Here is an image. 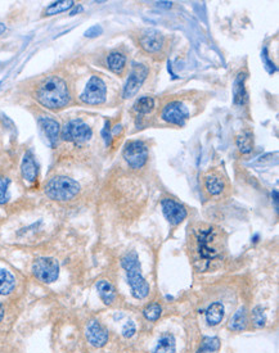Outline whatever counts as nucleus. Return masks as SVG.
Returning a JSON list of instances; mask_svg holds the SVG:
<instances>
[{
  "mask_svg": "<svg viewBox=\"0 0 279 353\" xmlns=\"http://www.w3.org/2000/svg\"><path fill=\"white\" fill-rule=\"evenodd\" d=\"M37 122H39L40 127L43 128V131L45 132L49 143L54 146L58 141L59 135H61V125L55 119L48 116H40L37 118Z\"/></svg>",
  "mask_w": 279,
  "mask_h": 353,
  "instance_id": "nucleus-14",
  "label": "nucleus"
},
{
  "mask_svg": "<svg viewBox=\"0 0 279 353\" xmlns=\"http://www.w3.org/2000/svg\"><path fill=\"white\" fill-rule=\"evenodd\" d=\"M97 290L101 299L105 302V305H112L116 298V290L114 285L107 280H99L97 283Z\"/></svg>",
  "mask_w": 279,
  "mask_h": 353,
  "instance_id": "nucleus-20",
  "label": "nucleus"
},
{
  "mask_svg": "<svg viewBox=\"0 0 279 353\" xmlns=\"http://www.w3.org/2000/svg\"><path fill=\"white\" fill-rule=\"evenodd\" d=\"M139 46L148 54H157L165 46V36L154 28H145L139 35Z\"/></svg>",
  "mask_w": 279,
  "mask_h": 353,
  "instance_id": "nucleus-10",
  "label": "nucleus"
},
{
  "mask_svg": "<svg viewBox=\"0 0 279 353\" xmlns=\"http://www.w3.org/2000/svg\"><path fill=\"white\" fill-rule=\"evenodd\" d=\"M84 10V8H83V5H80V4H75V6H74V9L71 10V13H70V15H75V14H77V13H80V12H83Z\"/></svg>",
  "mask_w": 279,
  "mask_h": 353,
  "instance_id": "nucleus-38",
  "label": "nucleus"
},
{
  "mask_svg": "<svg viewBox=\"0 0 279 353\" xmlns=\"http://www.w3.org/2000/svg\"><path fill=\"white\" fill-rule=\"evenodd\" d=\"M46 197L53 201L66 202L75 198L80 192L77 181L67 176H54L46 183L44 189Z\"/></svg>",
  "mask_w": 279,
  "mask_h": 353,
  "instance_id": "nucleus-3",
  "label": "nucleus"
},
{
  "mask_svg": "<svg viewBox=\"0 0 279 353\" xmlns=\"http://www.w3.org/2000/svg\"><path fill=\"white\" fill-rule=\"evenodd\" d=\"M107 95V86L98 76H92L86 84L84 92L80 95V101L89 106H99L105 103Z\"/></svg>",
  "mask_w": 279,
  "mask_h": 353,
  "instance_id": "nucleus-5",
  "label": "nucleus"
},
{
  "mask_svg": "<svg viewBox=\"0 0 279 353\" xmlns=\"http://www.w3.org/2000/svg\"><path fill=\"white\" fill-rule=\"evenodd\" d=\"M236 144L242 154H249L254 149V135L251 131H243L237 136Z\"/></svg>",
  "mask_w": 279,
  "mask_h": 353,
  "instance_id": "nucleus-22",
  "label": "nucleus"
},
{
  "mask_svg": "<svg viewBox=\"0 0 279 353\" xmlns=\"http://www.w3.org/2000/svg\"><path fill=\"white\" fill-rule=\"evenodd\" d=\"M15 279L9 271L0 268V295H8L13 292Z\"/></svg>",
  "mask_w": 279,
  "mask_h": 353,
  "instance_id": "nucleus-23",
  "label": "nucleus"
},
{
  "mask_svg": "<svg viewBox=\"0 0 279 353\" xmlns=\"http://www.w3.org/2000/svg\"><path fill=\"white\" fill-rule=\"evenodd\" d=\"M154 99L150 97H141L134 103V111L138 115H148L153 111Z\"/></svg>",
  "mask_w": 279,
  "mask_h": 353,
  "instance_id": "nucleus-26",
  "label": "nucleus"
},
{
  "mask_svg": "<svg viewBox=\"0 0 279 353\" xmlns=\"http://www.w3.org/2000/svg\"><path fill=\"white\" fill-rule=\"evenodd\" d=\"M246 79L247 73L238 72L233 84V102L237 106H243L249 99V94L246 90Z\"/></svg>",
  "mask_w": 279,
  "mask_h": 353,
  "instance_id": "nucleus-16",
  "label": "nucleus"
},
{
  "mask_svg": "<svg viewBox=\"0 0 279 353\" xmlns=\"http://www.w3.org/2000/svg\"><path fill=\"white\" fill-rule=\"evenodd\" d=\"M175 350H176V344H175L174 335L170 333H163L159 337L152 353H175Z\"/></svg>",
  "mask_w": 279,
  "mask_h": 353,
  "instance_id": "nucleus-19",
  "label": "nucleus"
},
{
  "mask_svg": "<svg viewBox=\"0 0 279 353\" xmlns=\"http://www.w3.org/2000/svg\"><path fill=\"white\" fill-rule=\"evenodd\" d=\"M135 333H137V326H135V324L133 323V321H128L123 328L124 338H132V337H134Z\"/></svg>",
  "mask_w": 279,
  "mask_h": 353,
  "instance_id": "nucleus-32",
  "label": "nucleus"
},
{
  "mask_svg": "<svg viewBox=\"0 0 279 353\" xmlns=\"http://www.w3.org/2000/svg\"><path fill=\"white\" fill-rule=\"evenodd\" d=\"M75 6V1L72 0H59V1H54L50 5L46 6L45 14L46 15H54L58 13L66 12V10L71 9Z\"/></svg>",
  "mask_w": 279,
  "mask_h": 353,
  "instance_id": "nucleus-25",
  "label": "nucleus"
},
{
  "mask_svg": "<svg viewBox=\"0 0 279 353\" xmlns=\"http://www.w3.org/2000/svg\"><path fill=\"white\" fill-rule=\"evenodd\" d=\"M37 172H39V168H37V163L36 161H35L34 154H32L31 150H28V152L25 153L23 159H22V177H23L26 181H28V183H34L37 177Z\"/></svg>",
  "mask_w": 279,
  "mask_h": 353,
  "instance_id": "nucleus-15",
  "label": "nucleus"
},
{
  "mask_svg": "<svg viewBox=\"0 0 279 353\" xmlns=\"http://www.w3.org/2000/svg\"><path fill=\"white\" fill-rule=\"evenodd\" d=\"M148 67L141 63H133L132 71L129 73V77L126 80L125 85L123 89V97L124 99H129L133 98L134 95H137V93L139 92V89L141 88V85L144 84L145 79L148 76Z\"/></svg>",
  "mask_w": 279,
  "mask_h": 353,
  "instance_id": "nucleus-9",
  "label": "nucleus"
},
{
  "mask_svg": "<svg viewBox=\"0 0 279 353\" xmlns=\"http://www.w3.org/2000/svg\"><path fill=\"white\" fill-rule=\"evenodd\" d=\"M123 155L129 167L134 168V170H139L147 163L148 148L143 141L132 140L129 143H126Z\"/></svg>",
  "mask_w": 279,
  "mask_h": 353,
  "instance_id": "nucleus-8",
  "label": "nucleus"
},
{
  "mask_svg": "<svg viewBox=\"0 0 279 353\" xmlns=\"http://www.w3.org/2000/svg\"><path fill=\"white\" fill-rule=\"evenodd\" d=\"M219 347H220V342L218 338H203L202 347L199 348L198 353L214 352V351L219 350Z\"/></svg>",
  "mask_w": 279,
  "mask_h": 353,
  "instance_id": "nucleus-30",
  "label": "nucleus"
},
{
  "mask_svg": "<svg viewBox=\"0 0 279 353\" xmlns=\"http://www.w3.org/2000/svg\"><path fill=\"white\" fill-rule=\"evenodd\" d=\"M161 207L163 216L169 221L170 225H179L187 217V210L184 206L171 198H163L161 201Z\"/></svg>",
  "mask_w": 279,
  "mask_h": 353,
  "instance_id": "nucleus-12",
  "label": "nucleus"
},
{
  "mask_svg": "<svg viewBox=\"0 0 279 353\" xmlns=\"http://www.w3.org/2000/svg\"><path fill=\"white\" fill-rule=\"evenodd\" d=\"M0 85H1V83H0Z\"/></svg>",
  "mask_w": 279,
  "mask_h": 353,
  "instance_id": "nucleus-41",
  "label": "nucleus"
},
{
  "mask_svg": "<svg viewBox=\"0 0 279 353\" xmlns=\"http://www.w3.org/2000/svg\"><path fill=\"white\" fill-rule=\"evenodd\" d=\"M161 117L165 122L176 126H184L187 119L189 118V111L187 107L180 102H170L163 107Z\"/></svg>",
  "mask_w": 279,
  "mask_h": 353,
  "instance_id": "nucleus-11",
  "label": "nucleus"
},
{
  "mask_svg": "<svg viewBox=\"0 0 279 353\" xmlns=\"http://www.w3.org/2000/svg\"><path fill=\"white\" fill-rule=\"evenodd\" d=\"M1 119H3V122H4V125L6 126L8 128H14V125H13V122L10 121L9 118L6 116H4V115H1Z\"/></svg>",
  "mask_w": 279,
  "mask_h": 353,
  "instance_id": "nucleus-37",
  "label": "nucleus"
},
{
  "mask_svg": "<svg viewBox=\"0 0 279 353\" xmlns=\"http://www.w3.org/2000/svg\"><path fill=\"white\" fill-rule=\"evenodd\" d=\"M85 334L88 342L95 348L105 347L108 342V332L97 320H92L88 323Z\"/></svg>",
  "mask_w": 279,
  "mask_h": 353,
  "instance_id": "nucleus-13",
  "label": "nucleus"
},
{
  "mask_svg": "<svg viewBox=\"0 0 279 353\" xmlns=\"http://www.w3.org/2000/svg\"><path fill=\"white\" fill-rule=\"evenodd\" d=\"M93 135L92 127L80 118L71 119L61 130V137L65 141L84 144L90 140Z\"/></svg>",
  "mask_w": 279,
  "mask_h": 353,
  "instance_id": "nucleus-4",
  "label": "nucleus"
},
{
  "mask_svg": "<svg viewBox=\"0 0 279 353\" xmlns=\"http://www.w3.org/2000/svg\"><path fill=\"white\" fill-rule=\"evenodd\" d=\"M121 265L126 270L128 283L132 289V294L137 299H144L149 294V284L141 275L140 262L137 252L126 253L121 258Z\"/></svg>",
  "mask_w": 279,
  "mask_h": 353,
  "instance_id": "nucleus-2",
  "label": "nucleus"
},
{
  "mask_svg": "<svg viewBox=\"0 0 279 353\" xmlns=\"http://www.w3.org/2000/svg\"><path fill=\"white\" fill-rule=\"evenodd\" d=\"M197 240V250L199 257L205 261H212L219 256V250L214 245L215 230L212 228L198 229L194 232Z\"/></svg>",
  "mask_w": 279,
  "mask_h": 353,
  "instance_id": "nucleus-7",
  "label": "nucleus"
},
{
  "mask_svg": "<svg viewBox=\"0 0 279 353\" xmlns=\"http://www.w3.org/2000/svg\"><path fill=\"white\" fill-rule=\"evenodd\" d=\"M261 59H263V64H264L265 70H267L268 72L270 73V75H273L274 72H277L276 64L273 63V61H270L269 54H268V49H267V48L263 49V52H261Z\"/></svg>",
  "mask_w": 279,
  "mask_h": 353,
  "instance_id": "nucleus-31",
  "label": "nucleus"
},
{
  "mask_svg": "<svg viewBox=\"0 0 279 353\" xmlns=\"http://www.w3.org/2000/svg\"><path fill=\"white\" fill-rule=\"evenodd\" d=\"M111 123L110 121H106L105 122V127H103V130H102V137H103V140H105V144L107 146H110L111 144H112V132H111Z\"/></svg>",
  "mask_w": 279,
  "mask_h": 353,
  "instance_id": "nucleus-33",
  "label": "nucleus"
},
{
  "mask_svg": "<svg viewBox=\"0 0 279 353\" xmlns=\"http://www.w3.org/2000/svg\"><path fill=\"white\" fill-rule=\"evenodd\" d=\"M252 321H254L255 326L258 328H264L267 324V315H265V310L261 306L255 307L252 311Z\"/></svg>",
  "mask_w": 279,
  "mask_h": 353,
  "instance_id": "nucleus-28",
  "label": "nucleus"
},
{
  "mask_svg": "<svg viewBox=\"0 0 279 353\" xmlns=\"http://www.w3.org/2000/svg\"><path fill=\"white\" fill-rule=\"evenodd\" d=\"M35 99L48 110H62L70 103V89L62 77L48 76L41 80L37 85L35 90Z\"/></svg>",
  "mask_w": 279,
  "mask_h": 353,
  "instance_id": "nucleus-1",
  "label": "nucleus"
},
{
  "mask_svg": "<svg viewBox=\"0 0 279 353\" xmlns=\"http://www.w3.org/2000/svg\"><path fill=\"white\" fill-rule=\"evenodd\" d=\"M156 5L158 6V8H165V9H169V8H171L172 3L171 1H157Z\"/></svg>",
  "mask_w": 279,
  "mask_h": 353,
  "instance_id": "nucleus-35",
  "label": "nucleus"
},
{
  "mask_svg": "<svg viewBox=\"0 0 279 353\" xmlns=\"http://www.w3.org/2000/svg\"><path fill=\"white\" fill-rule=\"evenodd\" d=\"M102 32H103V28H102V26H99V24H94V26H92V27L88 28L84 35H85L86 37H97V36H99V35H102Z\"/></svg>",
  "mask_w": 279,
  "mask_h": 353,
  "instance_id": "nucleus-34",
  "label": "nucleus"
},
{
  "mask_svg": "<svg viewBox=\"0 0 279 353\" xmlns=\"http://www.w3.org/2000/svg\"><path fill=\"white\" fill-rule=\"evenodd\" d=\"M5 30H6L5 24H4V23H1V22H0V35L3 34V32H4V31H5Z\"/></svg>",
  "mask_w": 279,
  "mask_h": 353,
  "instance_id": "nucleus-40",
  "label": "nucleus"
},
{
  "mask_svg": "<svg viewBox=\"0 0 279 353\" xmlns=\"http://www.w3.org/2000/svg\"><path fill=\"white\" fill-rule=\"evenodd\" d=\"M3 316H4V307L3 305H1V302H0V321L3 320Z\"/></svg>",
  "mask_w": 279,
  "mask_h": 353,
  "instance_id": "nucleus-39",
  "label": "nucleus"
},
{
  "mask_svg": "<svg viewBox=\"0 0 279 353\" xmlns=\"http://www.w3.org/2000/svg\"><path fill=\"white\" fill-rule=\"evenodd\" d=\"M162 314V308L158 303H150L143 310V315L148 321H157Z\"/></svg>",
  "mask_w": 279,
  "mask_h": 353,
  "instance_id": "nucleus-27",
  "label": "nucleus"
},
{
  "mask_svg": "<svg viewBox=\"0 0 279 353\" xmlns=\"http://www.w3.org/2000/svg\"><path fill=\"white\" fill-rule=\"evenodd\" d=\"M246 326H247V314H246V308L242 307L230 319L228 328L233 332H242L246 329Z\"/></svg>",
  "mask_w": 279,
  "mask_h": 353,
  "instance_id": "nucleus-24",
  "label": "nucleus"
},
{
  "mask_svg": "<svg viewBox=\"0 0 279 353\" xmlns=\"http://www.w3.org/2000/svg\"><path fill=\"white\" fill-rule=\"evenodd\" d=\"M10 180L8 177L0 176V204H5L6 202L9 201V188Z\"/></svg>",
  "mask_w": 279,
  "mask_h": 353,
  "instance_id": "nucleus-29",
  "label": "nucleus"
},
{
  "mask_svg": "<svg viewBox=\"0 0 279 353\" xmlns=\"http://www.w3.org/2000/svg\"><path fill=\"white\" fill-rule=\"evenodd\" d=\"M107 67L116 75H123L126 67V57L121 52H111L107 55Z\"/></svg>",
  "mask_w": 279,
  "mask_h": 353,
  "instance_id": "nucleus-17",
  "label": "nucleus"
},
{
  "mask_svg": "<svg viewBox=\"0 0 279 353\" xmlns=\"http://www.w3.org/2000/svg\"><path fill=\"white\" fill-rule=\"evenodd\" d=\"M205 188L209 194L219 195L224 190L225 183L219 175H207L205 177Z\"/></svg>",
  "mask_w": 279,
  "mask_h": 353,
  "instance_id": "nucleus-21",
  "label": "nucleus"
},
{
  "mask_svg": "<svg viewBox=\"0 0 279 353\" xmlns=\"http://www.w3.org/2000/svg\"><path fill=\"white\" fill-rule=\"evenodd\" d=\"M224 319V306L220 302H214L206 310V321L210 326H216Z\"/></svg>",
  "mask_w": 279,
  "mask_h": 353,
  "instance_id": "nucleus-18",
  "label": "nucleus"
},
{
  "mask_svg": "<svg viewBox=\"0 0 279 353\" xmlns=\"http://www.w3.org/2000/svg\"><path fill=\"white\" fill-rule=\"evenodd\" d=\"M32 274L45 284L54 283L59 276V263L50 257H41L32 263Z\"/></svg>",
  "mask_w": 279,
  "mask_h": 353,
  "instance_id": "nucleus-6",
  "label": "nucleus"
},
{
  "mask_svg": "<svg viewBox=\"0 0 279 353\" xmlns=\"http://www.w3.org/2000/svg\"><path fill=\"white\" fill-rule=\"evenodd\" d=\"M272 198H273L274 202V210H276V212H278V190H273Z\"/></svg>",
  "mask_w": 279,
  "mask_h": 353,
  "instance_id": "nucleus-36",
  "label": "nucleus"
}]
</instances>
